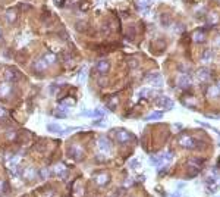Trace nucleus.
<instances>
[{"instance_id": "nucleus-27", "label": "nucleus", "mask_w": 220, "mask_h": 197, "mask_svg": "<svg viewBox=\"0 0 220 197\" xmlns=\"http://www.w3.org/2000/svg\"><path fill=\"white\" fill-rule=\"evenodd\" d=\"M85 75H87V74H85V68H84V71L81 72V75H79V78H78L79 82H84V81H85Z\"/></svg>"}, {"instance_id": "nucleus-25", "label": "nucleus", "mask_w": 220, "mask_h": 197, "mask_svg": "<svg viewBox=\"0 0 220 197\" xmlns=\"http://www.w3.org/2000/svg\"><path fill=\"white\" fill-rule=\"evenodd\" d=\"M194 40L198 41V43H200V41H204V34H203V33H195V35H194Z\"/></svg>"}, {"instance_id": "nucleus-11", "label": "nucleus", "mask_w": 220, "mask_h": 197, "mask_svg": "<svg viewBox=\"0 0 220 197\" xmlns=\"http://www.w3.org/2000/svg\"><path fill=\"white\" fill-rule=\"evenodd\" d=\"M47 63L44 62V59H38L37 62H34V71L35 72H44L47 69Z\"/></svg>"}, {"instance_id": "nucleus-16", "label": "nucleus", "mask_w": 220, "mask_h": 197, "mask_svg": "<svg viewBox=\"0 0 220 197\" xmlns=\"http://www.w3.org/2000/svg\"><path fill=\"white\" fill-rule=\"evenodd\" d=\"M55 116L56 118H60V119H63L68 116V110H66L65 106H60V108H57L55 112Z\"/></svg>"}, {"instance_id": "nucleus-1", "label": "nucleus", "mask_w": 220, "mask_h": 197, "mask_svg": "<svg viewBox=\"0 0 220 197\" xmlns=\"http://www.w3.org/2000/svg\"><path fill=\"white\" fill-rule=\"evenodd\" d=\"M179 144L184 147V149H189V150H194V149H198L201 146V143L192 138L191 135H181L179 137Z\"/></svg>"}, {"instance_id": "nucleus-14", "label": "nucleus", "mask_w": 220, "mask_h": 197, "mask_svg": "<svg viewBox=\"0 0 220 197\" xmlns=\"http://www.w3.org/2000/svg\"><path fill=\"white\" fill-rule=\"evenodd\" d=\"M43 59L47 65H53V63H56V59H57V57H56V55H53L52 52H47V53H44Z\"/></svg>"}, {"instance_id": "nucleus-29", "label": "nucleus", "mask_w": 220, "mask_h": 197, "mask_svg": "<svg viewBox=\"0 0 220 197\" xmlns=\"http://www.w3.org/2000/svg\"><path fill=\"white\" fill-rule=\"evenodd\" d=\"M138 165H140V162H138L137 159H132L131 162H129V166H131V168H137Z\"/></svg>"}, {"instance_id": "nucleus-34", "label": "nucleus", "mask_w": 220, "mask_h": 197, "mask_svg": "<svg viewBox=\"0 0 220 197\" xmlns=\"http://www.w3.org/2000/svg\"><path fill=\"white\" fill-rule=\"evenodd\" d=\"M5 113H6L5 108H2V106H0V118H3V116H5Z\"/></svg>"}, {"instance_id": "nucleus-21", "label": "nucleus", "mask_w": 220, "mask_h": 197, "mask_svg": "<svg viewBox=\"0 0 220 197\" xmlns=\"http://www.w3.org/2000/svg\"><path fill=\"white\" fill-rule=\"evenodd\" d=\"M40 176L43 178V179H46V178H49V176H52V171L50 169H40Z\"/></svg>"}, {"instance_id": "nucleus-18", "label": "nucleus", "mask_w": 220, "mask_h": 197, "mask_svg": "<svg viewBox=\"0 0 220 197\" xmlns=\"http://www.w3.org/2000/svg\"><path fill=\"white\" fill-rule=\"evenodd\" d=\"M22 175L25 176L27 179H33L34 176H35V172H34L33 168H28V169H25V171L22 172Z\"/></svg>"}, {"instance_id": "nucleus-4", "label": "nucleus", "mask_w": 220, "mask_h": 197, "mask_svg": "<svg viewBox=\"0 0 220 197\" xmlns=\"http://www.w3.org/2000/svg\"><path fill=\"white\" fill-rule=\"evenodd\" d=\"M156 103H157L160 108H165V110H170L173 108V102H172L169 97H166V96H160V97L156 100Z\"/></svg>"}, {"instance_id": "nucleus-20", "label": "nucleus", "mask_w": 220, "mask_h": 197, "mask_svg": "<svg viewBox=\"0 0 220 197\" xmlns=\"http://www.w3.org/2000/svg\"><path fill=\"white\" fill-rule=\"evenodd\" d=\"M60 105L65 106V108H69V106H74V105H75V100L72 97H66V100H62V102H60Z\"/></svg>"}, {"instance_id": "nucleus-28", "label": "nucleus", "mask_w": 220, "mask_h": 197, "mask_svg": "<svg viewBox=\"0 0 220 197\" xmlns=\"http://www.w3.org/2000/svg\"><path fill=\"white\" fill-rule=\"evenodd\" d=\"M6 191V184L3 179H0V193H5Z\"/></svg>"}, {"instance_id": "nucleus-36", "label": "nucleus", "mask_w": 220, "mask_h": 197, "mask_svg": "<svg viewBox=\"0 0 220 197\" xmlns=\"http://www.w3.org/2000/svg\"><path fill=\"white\" fill-rule=\"evenodd\" d=\"M173 197H181V196H179V194H178V196H173Z\"/></svg>"}, {"instance_id": "nucleus-33", "label": "nucleus", "mask_w": 220, "mask_h": 197, "mask_svg": "<svg viewBox=\"0 0 220 197\" xmlns=\"http://www.w3.org/2000/svg\"><path fill=\"white\" fill-rule=\"evenodd\" d=\"M206 184H216V179H214V178H207Z\"/></svg>"}, {"instance_id": "nucleus-26", "label": "nucleus", "mask_w": 220, "mask_h": 197, "mask_svg": "<svg viewBox=\"0 0 220 197\" xmlns=\"http://www.w3.org/2000/svg\"><path fill=\"white\" fill-rule=\"evenodd\" d=\"M15 19H16V13H15V12H8V21L13 22Z\"/></svg>"}, {"instance_id": "nucleus-7", "label": "nucleus", "mask_w": 220, "mask_h": 197, "mask_svg": "<svg viewBox=\"0 0 220 197\" xmlns=\"http://www.w3.org/2000/svg\"><path fill=\"white\" fill-rule=\"evenodd\" d=\"M109 181H110V176H109V174H106V172L96 175V184L100 186V187L107 186V184H109Z\"/></svg>"}, {"instance_id": "nucleus-5", "label": "nucleus", "mask_w": 220, "mask_h": 197, "mask_svg": "<svg viewBox=\"0 0 220 197\" xmlns=\"http://www.w3.org/2000/svg\"><path fill=\"white\" fill-rule=\"evenodd\" d=\"M99 149L101 153H107L109 154L110 152H112V146H110V141L107 140V138H104V137H101L99 140Z\"/></svg>"}, {"instance_id": "nucleus-15", "label": "nucleus", "mask_w": 220, "mask_h": 197, "mask_svg": "<svg viewBox=\"0 0 220 197\" xmlns=\"http://www.w3.org/2000/svg\"><path fill=\"white\" fill-rule=\"evenodd\" d=\"M207 96H209L210 98H216L220 96V90L216 86H211V87L207 90Z\"/></svg>"}, {"instance_id": "nucleus-22", "label": "nucleus", "mask_w": 220, "mask_h": 197, "mask_svg": "<svg viewBox=\"0 0 220 197\" xmlns=\"http://www.w3.org/2000/svg\"><path fill=\"white\" fill-rule=\"evenodd\" d=\"M116 105H118V98H116V97H112L109 102H107V108H110L112 110L116 108Z\"/></svg>"}, {"instance_id": "nucleus-37", "label": "nucleus", "mask_w": 220, "mask_h": 197, "mask_svg": "<svg viewBox=\"0 0 220 197\" xmlns=\"http://www.w3.org/2000/svg\"><path fill=\"white\" fill-rule=\"evenodd\" d=\"M0 34H2V31H0Z\"/></svg>"}, {"instance_id": "nucleus-24", "label": "nucleus", "mask_w": 220, "mask_h": 197, "mask_svg": "<svg viewBox=\"0 0 220 197\" xmlns=\"http://www.w3.org/2000/svg\"><path fill=\"white\" fill-rule=\"evenodd\" d=\"M138 3H140V8L143 9H147L150 6V0H138Z\"/></svg>"}, {"instance_id": "nucleus-30", "label": "nucleus", "mask_w": 220, "mask_h": 197, "mask_svg": "<svg viewBox=\"0 0 220 197\" xmlns=\"http://www.w3.org/2000/svg\"><path fill=\"white\" fill-rule=\"evenodd\" d=\"M93 127H106V124H103V121H96L93 122Z\"/></svg>"}, {"instance_id": "nucleus-32", "label": "nucleus", "mask_w": 220, "mask_h": 197, "mask_svg": "<svg viewBox=\"0 0 220 197\" xmlns=\"http://www.w3.org/2000/svg\"><path fill=\"white\" fill-rule=\"evenodd\" d=\"M8 138L9 140H15L16 138V132H8Z\"/></svg>"}, {"instance_id": "nucleus-23", "label": "nucleus", "mask_w": 220, "mask_h": 197, "mask_svg": "<svg viewBox=\"0 0 220 197\" xmlns=\"http://www.w3.org/2000/svg\"><path fill=\"white\" fill-rule=\"evenodd\" d=\"M210 59H213V53H211L210 50H206V52H204V55H203V60H204V62H207V60H210Z\"/></svg>"}, {"instance_id": "nucleus-3", "label": "nucleus", "mask_w": 220, "mask_h": 197, "mask_svg": "<svg viewBox=\"0 0 220 197\" xmlns=\"http://www.w3.org/2000/svg\"><path fill=\"white\" fill-rule=\"evenodd\" d=\"M129 140H132L131 132H128L126 130H119V131H116V141L119 143V144H125V143H128Z\"/></svg>"}, {"instance_id": "nucleus-9", "label": "nucleus", "mask_w": 220, "mask_h": 197, "mask_svg": "<svg viewBox=\"0 0 220 197\" xmlns=\"http://www.w3.org/2000/svg\"><path fill=\"white\" fill-rule=\"evenodd\" d=\"M96 69L99 71L100 74H106L110 69V63L107 60H100V62H97V65H96Z\"/></svg>"}, {"instance_id": "nucleus-31", "label": "nucleus", "mask_w": 220, "mask_h": 197, "mask_svg": "<svg viewBox=\"0 0 220 197\" xmlns=\"http://www.w3.org/2000/svg\"><path fill=\"white\" fill-rule=\"evenodd\" d=\"M166 174H167V166H165V168H162V169L159 171V175H160V176L166 175Z\"/></svg>"}, {"instance_id": "nucleus-10", "label": "nucleus", "mask_w": 220, "mask_h": 197, "mask_svg": "<svg viewBox=\"0 0 220 197\" xmlns=\"http://www.w3.org/2000/svg\"><path fill=\"white\" fill-rule=\"evenodd\" d=\"M79 115H81V116H88V118H99V116L103 115V112L99 110V109H96V110H82Z\"/></svg>"}, {"instance_id": "nucleus-12", "label": "nucleus", "mask_w": 220, "mask_h": 197, "mask_svg": "<svg viewBox=\"0 0 220 197\" xmlns=\"http://www.w3.org/2000/svg\"><path fill=\"white\" fill-rule=\"evenodd\" d=\"M189 84H191V79H189L188 75H181V77L178 78V86L181 88H188Z\"/></svg>"}, {"instance_id": "nucleus-35", "label": "nucleus", "mask_w": 220, "mask_h": 197, "mask_svg": "<svg viewBox=\"0 0 220 197\" xmlns=\"http://www.w3.org/2000/svg\"><path fill=\"white\" fill-rule=\"evenodd\" d=\"M216 87H217V88L220 90V79H219V82H217V86H216Z\"/></svg>"}, {"instance_id": "nucleus-6", "label": "nucleus", "mask_w": 220, "mask_h": 197, "mask_svg": "<svg viewBox=\"0 0 220 197\" xmlns=\"http://www.w3.org/2000/svg\"><path fill=\"white\" fill-rule=\"evenodd\" d=\"M210 75H211V71H210L207 66H203V68H200L197 71V78L200 81H206V79H209Z\"/></svg>"}, {"instance_id": "nucleus-13", "label": "nucleus", "mask_w": 220, "mask_h": 197, "mask_svg": "<svg viewBox=\"0 0 220 197\" xmlns=\"http://www.w3.org/2000/svg\"><path fill=\"white\" fill-rule=\"evenodd\" d=\"M53 172H55V175L60 176V178H65L66 174H68V169H66L63 165H56L55 169H53Z\"/></svg>"}, {"instance_id": "nucleus-8", "label": "nucleus", "mask_w": 220, "mask_h": 197, "mask_svg": "<svg viewBox=\"0 0 220 197\" xmlns=\"http://www.w3.org/2000/svg\"><path fill=\"white\" fill-rule=\"evenodd\" d=\"M12 91V84L9 82H2L0 84V97H8Z\"/></svg>"}, {"instance_id": "nucleus-19", "label": "nucleus", "mask_w": 220, "mask_h": 197, "mask_svg": "<svg viewBox=\"0 0 220 197\" xmlns=\"http://www.w3.org/2000/svg\"><path fill=\"white\" fill-rule=\"evenodd\" d=\"M162 116H163V112H154V113H151L150 116H147L145 121H156V119H160Z\"/></svg>"}, {"instance_id": "nucleus-2", "label": "nucleus", "mask_w": 220, "mask_h": 197, "mask_svg": "<svg viewBox=\"0 0 220 197\" xmlns=\"http://www.w3.org/2000/svg\"><path fill=\"white\" fill-rule=\"evenodd\" d=\"M68 153H69V156H71L74 160H81L82 156H84V150H82V147H81L79 144H72V146L69 147Z\"/></svg>"}, {"instance_id": "nucleus-17", "label": "nucleus", "mask_w": 220, "mask_h": 197, "mask_svg": "<svg viewBox=\"0 0 220 197\" xmlns=\"http://www.w3.org/2000/svg\"><path fill=\"white\" fill-rule=\"evenodd\" d=\"M47 131L49 132H62V127L59 125V124H49L47 125Z\"/></svg>"}]
</instances>
